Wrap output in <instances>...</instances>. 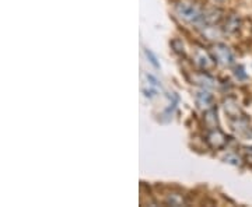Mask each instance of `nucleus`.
Masks as SVG:
<instances>
[{
	"label": "nucleus",
	"mask_w": 252,
	"mask_h": 207,
	"mask_svg": "<svg viewBox=\"0 0 252 207\" xmlns=\"http://www.w3.org/2000/svg\"><path fill=\"white\" fill-rule=\"evenodd\" d=\"M175 10H177V14L189 24H203L205 11H202L198 6L192 3H187V1H180L175 6Z\"/></svg>",
	"instance_id": "1"
},
{
	"label": "nucleus",
	"mask_w": 252,
	"mask_h": 207,
	"mask_svg": "<svg viewBox=\"0 0 252 207\" xmlns=\"http://www.w3.org/2000/svg\"><path fill=\"white\" fill-rule=\"evenodd\" d=\"M205 120H206L207 127H210V129H216L217 118H216V111H215V108L206 111V117H205Z\"/></svg>",
	"instance_id": "7"
},
{
	"label": "nucleus",
	"mask_w": 252,
	"mask_h": 207,
	"mask_svg": "<svg viewBox=\"0 0 252 207\" xmlns=\"http://www.w3.org/2000/svg\"><path fill=\"white\" fill-rule=\"evenodd\" d=\"M238 24H240V20L235 17V16L230 17L228 18V21L225 23V32H233V31H235V30L238 28Z\"/></svg>",
	"instance_id": "8"
},
{
	"label": "nucleus",
	"mask_w": 252,
	"mask_h": 207,
	"mask_svg": "<svg viewBox=\"0 0 252 207\" xmlns=\"http://www.w3.org/2000/svg\"><path fill=\"white\" fill-rule=\"evenodd\" d=\"M195 99H196V104L200 109L203 111H209V109L215 108V98L213 95L207 91V89H202L195 94Z\"/></svg>",
	"instance_id": "3"
},
{
	"label": "nucleus",
	"mask_w": 252,
	"mask_h": 207,
	"mask_svg": "<svg viewBox=\"0 0 252 207\" xmlns=\"http://www.w3.org/2000/svg\"><path fill=\"white\" fill-rule=\"evenodd\" d=\"M144 54H146V56H147V58H150V62H152V64H154L156 67H160V64L157 63V58H156V56H154V55L152 54L150 51H149V49H144Z\"/></svg>",
	"instance_id": "9"
},
{
	"label": "nucleus",
	"mask_w": 252,
	"mask_h": 207,
	"mask_svg": "<svg viewBox=\"0 0 252 207\" xmlns=\"http://www.w3.org/2000/svg\"><path fill=\"white\" fill-rule=\"evenodd\" d=\"M195 60H196V63L199 64V67L203 69V70L212 69V67L215 66V63H216V60L213 59V56L206 54L205 51H196V54H195Z\"/></svg>",
	"instance_id": "4"
},
{
	"label": "nucleus",
	"mask_w": 252,
	"mask_h": 207,
	"mask_svg": "<svg viewBox=\"0 0 252 207\" xmlns=\"http://www.w3.org/2000/svg\"><path fill=\"white\" fill-rule=\"evenodd\" d=\"M210 55L213 56L216 63L221 64V66H231L234 63V55L231 52V49L224 44H216L212 46Z\"/></svg>",
	"instance_id": "2"
},
{
	"label": "nucleus",
	"mask_w": 252,
	"mask_h": 207,
	"mask_svg": "<svg viewBox=\"0 0 252 207\" xmlns=\"http://www.w3.org/2000/svg\"><path fill=\"white\" fill-rule=\"evenodd\" d=\"M193 81H195V84H199L202 89H213V87L216 86V81L213 80V79L205 72L196 73V74L193 76Z\"/></svg>",
	"instance_id": "6"
},
{
	"label": "nucleus",
	"mask_w": 252,
	"mask_h": 207,
	"mask_svg": "<svg viewBox=\"0 0 252 207\" xmlns=\"http://www.w3.org/2000/svg\"><path fill=\"white\" fill-rule=\"evenodd\" d=\"M247 153L250 154V155L252 157V147H248V148H247Z\"/></svg>",
	"instance_id": "10"
},
{
	"label": "nucleus",
	"mask_w": 252,
	"mask_h": 207,
	"mask_svg": "<svg viewBox=\"0 0 252 207\" xmlns=\"http://www.w3.org/2000/svg\"><path fill=\"white\" fill-rule=\"evenodd\" d=\"M207 142L209 144L212 146V147H215V148H220V147H223L227 142V137H225L224 133H221L220 130H217V129H213V132L212 133H209L207 136Z\"/></svg>",
	"instance_id": "5"
}]
</instances>
